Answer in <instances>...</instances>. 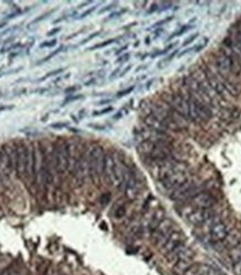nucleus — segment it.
Returning a JSON list of instances; mask_svg holds the SVG:
<instances>
[{"label":"nucleus","mask_w":241,"mask_h":275,"mask_svg":"<svg viewBox=\"0 0 241 275\" xmlns=\"http://www.w3.org/2000/svg\"><path fill=\"white\" fill-rule=\"evenodd\" d=\"M54 11H55V9H53V10L47 11V12H45L44 15H40L39 17H37V18H35L34 20L31 21V24H30V25H34V24H37V22H39V21L44 20V19H46V18H47V17H48V16H49V15H51V14H53Z\"/></svg>","instance_id":"25"},{"label":"nucleus","mask_w":241,"mask_h":275,"mask_svg":"<svg viewBox=\"0 0 241 275\" xmlns=\"http://www.w3.org/2000/svg\"><path fill=\"white\" fill-rule=\"evenodd\" d=\"M173 230H174L173 220L171 218H166L165 217L162 220V223L157 226V228L151 234L152 243L161 248L163 246V244L165 243V240L169 238V236H170Z\"/></svg>","instance_id":"5"},{"label":"nucleus","mask_w":241,"mask_h":275,"mask_svg":"<svg viewBox=\"0 0 241 275\" xmlns=\"http://www.w3.org/2000/svg\"><path fill=\"white\" fill-rule=\"evenodd\" d=\"M173 46H174V44H172V45H169V46H167V47L165 48V49H163V51H159L157 53H154V54H152V57H156V56H160V55H163V54H166V53L170 51V49H172V48H173Z\"/></svg>","instance_id":"30"},{"label":"nucleus","mask_w":241,"mask_h":275,"mask_svg":"<svg viewBox=\"0 0 241 275\" xmlns=\"http://www.w3.org/2000/svg\"><path fill=\"white\" fill-rule=\"evenodd\" d=\"M184 243H185V237H184L183 233L179 229H174L169 236V238L165 240L163 246L161 247V250L164 255H167L178 246L184 244Z\"/></svg>","instance_id":"8"},{"label":"nucleus","mask_w":241,"mask_h":275,"mask_svg":"<svg viewBox=\"0 0 241 275\" xmlns=\"http://www.w3.org/2000/svg\"><path fill=\"white\" fill-rule=\"evenodd\" d=\"M79 88H80L79 86H70V87H68V88H66L65 92H66V93H70V92L77 91V90H79Z\"/></svg>","instance_id":"42"},{"label":"nucleus","mask_w":241,"mask_h":275,"mask_svg":"<svg viewBox=\"0 0 241 275\" xmlns=\"http://www.w3.org/2000/svg\"><path fill=\"white\" fill-rule=\"evenodd\" d=\"M186 100H188V105H189V120H191L192 122H206L212 117L211 107L206 106L202 103H199L196 100L190 96L188 92H186Z\"/></svg>","instance_id":"3"},{"label":"nucleus","mask_w":241,"mask_h":275,"mask_svg":"<svg viewBox=\"0 0 241 275\" xmlns=\"http://www.w3.org/2000/svg\"><path fill=\"white\" fill-rule=\"evenodd\" d=\"M176 53H178V51H174L173 53H172V54H171V55H169V56L166 57L165 59H163V63H164V64H163V66H164L165 64H167V63H170V62L173 59V57L176 55ZM163 66H162V67H163Z\"/></svg>","instance_id":"37"},{"label":"nucleus","mask_w":241,"mask_h":275,"mask_svg":"<svg viewBox=\"0 0 241 275\" xmlns=\"http://www.w3.org/2000/svg\"><path fill=\"white\" fill-rule=\"evenodd\" d=\"M126 215V206L125 204H118L114 209V217L117 219L123 218Z\"/></svg>","instance_id":"18"},{"label":"nucleus","mask_w":241,"mask_h":275,"mask_svg":"<svg viewBox=\"0 0 241 275\" xmlns=\"http://www.w3.org/2000/svg\"><path fill=\"white\" fill-rule=\"evenodd\" d=\"M188 181H189V173H188V169H186L185 164L178 162L174 172L160 182L164 190L172 192L174 189H176L178 187H180Z\"/></svg>","instance_id":"4"},{"label":"nucleus","mask_w":241,"mask_h":275,"mask_svg":"<svg viewBox=\"0 0 241 275\" xmlns=\"http://www.w3.org/2000/svg\"><path fill=\"white\" fill-rule=\"evenodd\" d=\"M120 67H118V68H116L115 71H114V72H113V73H112V74H110V80H113L114 77H116V76H117V75H118V73H120Z\"/></svg>","instance_id":"43"},{"label":"nucleus","mask_w":241,"mask_h":275,"mask_svg":"<svg viewBox=\"0 0 241 275\" xmlns=\"http://www.w3.org/2000/svg\"><path fill=\"white\" fill-rule=\"evenodd\" d=\"M110 102H112V100H110V98H106V100H102V101H100L97 104H98V105H105V104H110Z\"/></svg>","instance_id":"44"},{"label":"nucleus","mask_w":241,"mask_h":275,"mask_svg":"<svg viewBox=\"0 0 241 275\" xmlns=\"http://www.w3.org/2000/svg\"><path fill=\"white\" fill-rule=\"evenodd\" d=\"M165 218V210L163 208H159L154 210V213H152L150 219L146 224V230L150 233V235L157 228V226L162 223V220Z\"/></svg>","instance_id":"13"},{"label":"nucleus","mask_w":241,"mask_h":275,"mask_svg":"<svg viewBox=\"0 0 241 275\" xmlns=\"http://www.w3.org/2000/svg\"><path fill=\"white\" fill-rule=\"evenodd\" d=\"M232 271L236 275H241V260L233 263V267H232Z\"/></svg>","instance_id":"27"},{"label":"nucleus","mask_w":241,"mask_h":275,"mask_svg":"<svg viewBox=\"0 0 241 275\" xmlns=\"http://www.w3.org/2000/svg\"><path fill=\"white\" fill-rule=\"evenodd\" d=\"M88 127H93V129H96V130H105V127H103V125H97V124H88Z\"/></svg>","instance_id":"41"},{"label":"nucleus","mask_w":241,"mask_h":275,"mask_svg":"<svg viewBox=\"0 0 241 275\" xmlns=\"http://www.w3.org/2000/svg\"><path fill=\"white\" fill-rule=\"evenodd\" d=\"M212 217H214V215H213V211L211 209L194 208L189 213V215L185 217V219L186 221L190 225H192V226L200 227V226H202L206 221H208Z\"/></svg>","instance_id":"6"},{"label":"nucleus","mask_w":241,"mask_h":275,"mask_svg":"<svg viewBox=\"0 0 241 275\" xmlns=\"http://www.w3.org/2000/svg\"><path fill=\"white\" fill-rule=\"evenodd\" d=\"M198 36H199V34H194V35L190 36L189 38H186L185 41H184V43H183V46L189 45V44H191V43H192L193 41H196V38H198Z\"/></svg>","instance_id":"34"},{"label":"nucleus","mask_w":241,"mask_h":275,"mask_svg":"<svg viewBox=\"0 0 241 275\" xmlns=\"http://www.w3.org/2000/svg\"><path fill=\"white\" fill-rule=\"evenodd\" d=\"M100 35V31H96V33H93L92 35H89L87 38H85V39H83V41H80V44L82 45H84V44H86V43H88L89 41H92V39H94L95 37H97V36Z\"/></svg>","instance_id":"31"},{"label":"nucleus","mask_w":241,"mask_h":275,"mask_svg":"<svg viewBox=\"0 0 241 275\" xmlns=\"http://www.w3.org/2000/svg\"><path fill=\"white\" fill-rule=\"evenodd\" d=\"M134 91V86H130L127 87V88H125V90H122V91L117 92V94H116V97H123V96H126V95H128L130 93H132V92Z\"/></svg>","instance_id":"26"},{"label":"nucleus","mask_w":241,"mask_h":275,"mask_svg":"<svg viewBox=\"0 0 241 275\" xmlns=\"http://www.w3.org/2000/svg\"><path fill=\"white\" fill-rule=\"evenodd\" d=\"M146 65H144V66H140V67H137V69H136V72H140V71H142L143 68H146Z\"/></svg>","instance_id":"52"},{"label":"nucleus","mask_w":241,"mask_h":275,"mask_svg":"<svg viewBox=\"0 0 241 275\" xmlns=\"http://www.w3.org/2000/svg\"><path fill=\"white\" fill-rule=\"evenodd\" d=\"M191 28H193V26H189V25H184V26H182L181 27L180 29L179 30H176L175 33H173L172 35L167 38V41H171V39H173V38H175V37H179V36H181V35H183L185 31H188L189 29H191Z\"/></svg>","instance_id":"19"},{"label":"nucleus","mask_w":241,"mask_h":275,"mask_svg":"<svg viewBox=\"0 0 241 275\" xmlns=\"http://www.w3.org/2000/svg\"><path fill=\"white\" fill-rule=\"evenodd\" d=\"M6 25H7V22H6V21H2V22H0V28H2V27H5Z\"/></svg>","instance_id":"53"},{"label":"nucleus","mask_w":241,"mask_h":275,"mask_svg":"<svg viewBox=\"0 0 241 275\" xmlns=\"http://www.w3.org/2000/svg\"><path fill=\"white\" fill-rule=\"evenodd\" d=\"M143 124L146 127L151 129L152 131H155L157 133H162V134H167V129L163 123L159 121L155 117H153L152 114H147L143 117Z\"/></svg>","instance_id":"12"},{"label":"nucleus","mask_w":241,"mask_h":275,"mask_svg":"<svg viewBox=\"0 0 241 275\" xmlns=\"http://www.w3.org/2000/svg\"><path fill=\"white\" fill-rule=\"evenodd\" d=\"M53 161L57 177H61L69 170V147L68 140L58 138L53 142Z\"/></svg>","instance_id":"1"},{"label":"nucleus","mask_w":241,"mask_h":275,"mask_svg":"<svg viewBox=\"0 0 241 275\" xmlns=\"http://www.w3.org/2000/svg\"><path fill=\"white\" fill-rule=\"evenodd\" d=\"M116 6V4H112V5L107 6V7H105V8H103V9H100V14H104V12H106V11L110 10V9H113L114 7Z\"/></svg>","instance_id":"39"},{"label":"nucleus","mask_w":241,"mask_h":275,"mask_svg":"<svg viewBox=\"0 0 241 275\" xmlns=\"http://www.w3.org/2000/svg\"><path fill=\"white\" fill-rule=\"evenodd\" d=\"M127 47H128V45H125V46H123V47H120V49H118V51H116V55H120V54H122L123 51H126V49H127Z\"/></svg>","instance_id":"45"},{"label":"nucleus","mask_w":241,"mask_h":275,"mask_svg":"<svg viewBox=\"0 0 241 275\" xmlns=\"http://www.w3.org/2000/svg\"><path fill=\"white\" fill-rule=\"evenodd\" d=\"M106 152L100 144H92L88 163V178L94 185H98L103 177Z\"/></svg>","instance_id":"2"},{"label":"nucleus","mask_w":241,"mask_h":275,"mask_svg":"<svg viewBox=\"0 0 241 275\" xmlns=\"http://www.w3.org/2000/svg\"><path fill=\"white\" fill-rule=\"evenodd\" d=\"M192 265V260H179L173 264L172 271L176 275H183Z\"/></svg>","instance_id":"15"},{"label":"nucleus","mask_w":241,"mask_h":275,"mask_svg":"<svg viewBox=\"0 0 241 275\" xmlns=\"http://www.w3.org/2000/svg\"><path fill=\"white\" fill-rule=\"evenodd\" d=\"M126 9H123V10H120V11H117V12H113V14H110V17H107L106 18V20H108V19H112V18H115V17H120V15H123L124 12H126Z\"/></svg>","instance_id":"35"},{"label":"nucleus","mask_w":241,"mask_h":275,"mask_svg":"<svg viewBox=\"0 0 241 275\" xmlns=\"http://www.w3.org/2000/svg\"><path fill=\"white\" fill-rule=\"evenodd\" d=\"M96 8H97L96 6H95V7H92V8H89L88 10H86L85 12H83V14H82V15H80L79 17H77V19H83V18H85V17H87V16H89L90 14L93 12V11L95 10Z\"/></svg>","instance_id":"33"},{"label":"nucleus","mask_w":241,"mask_h":275,"mask_svg":"<svg viewBox=\"0 0 241 275\" xmlns=\"http://www.w3.org/2000/svg\"><path fill=\"white\" fill-rule=\"evenodd\" d=\"M163 31V29L162 28H160V29H157V30H155V36H154V38H156V37H159L160 36V33H162Z\"/></svg>","instance_id":"49"},{"label":"nucleus","mask_w":241,"mask_h":275,"mask_svg":"<svg viewBox=\"0 0 241 275\" xmlns=\"http://www.w3.org/2000/svg\"><path fill=\"white\" fill-rule=\"evenodd\" d=\"M64 72V68H57V69H55V71H51V72H48L46 75H44V76H41L39 78V80H37V83H40V82H44L46 81L48 77H51V76H55V75H57V74H59V73H63Z\"/></svg>","instance_id":"21"},{"label":"nucleus","mask_w":241,"mask_h":275,"mask_svg":"<svg viewBox=\"0 0 241 275\" xmlns=\"http://www.w3.org/2000/svg\"><path fill=\"white\" fill-rule=\"evenodd\" d=\"M206 43H208V38H204V39H203V44H200L199 46H196V51H200L201 49H203V48L206 47Z\"/></svg>","instance_id":"40"},{"label":"nucleus","mask_w":241,"mask_h":275,"mask_svg":"<svg viewBox=\"0 0 241 275\" xmlns=\"http://www.w3.org/2000/svg\"><path fill=\"white\" fill-rule=\"evenodd\" d=\"M240 243H241V232L237 228L232 229L230 232H228L227 237L223 240V245H224V247L229 248V250L233 248L235 246H237V245L240 244Z\"/></svg>","instance_id":"14"},{"label":"nucleus","mask_w":241,"mask_h":275,"mask_svg":"<svg viewBox=\"0 0 241 275\" xmlns=\"http://www.w3.org/2000/svg\"><path fill=\"white\" fill-rule=\"evenodd\" d=\"M84 113H85V110H80L79 111V119H83V117H85V114H84Z\"/></svg>","instance_id":"50"},{"label":"nucleus","mask_w":241,"mask_h":275,"mask_svg":"<svg viewBox=\"0 0 241 275\" xmlns=\"http://www.w3.org/2000/svg\"><path fill=\"white\" fill-rule=\"evenodd\" d=\"M128 58H130V54H128V53H125L124 55H122L120 57L117 58L116 63H124V62L128 61Z\"/></svg>","instance_id":"36"},{"label":"nucleus","mask_w":241,"mask_h":275,"mask_svg":"<svg viewBox=\"0 0 241 275\" xmlns=\"http://www.w3.org/2000/svg\"><path fill=\"white\" fill-rule=\"evenodd\" d=\"M123 117V111H120L116 115H114V119L117 120V119H120V117Z\"/></svg>","instance_id":"48"},{"label":"nucleus","mask_w":241,"mask_h":275,"mask_svg":"<svg viewBox=\"0 0 241 275\" xmlns=\"http://www.w3.org/2000/svg\"><path fill=\"white\" fill-rule=\"evenodd\" d=\"M196 194H198L196 191V186L190 181H188L180 187H178L176 189H174L172 192H170V198L172 200L179 201V200H184L190 196L192 198Z\"/></svg>","instance_id":"9"},{"label":"nucleus","mask_w":241,"mask_h":275,"mask_svg":"<svg viewBox=\"0 0 241 275\" xmlns=\"http://www.w3.org/2000/svg\"><path fill=\"white\" fill-rule=\"evenodd\" d=\"M68 127V122H55L50 124V127L53 129H64Z\"/></svg>","instance_id":"29"},{"label":"nucleus","mask_w":241,"mask_h":275,"mask_svg":"<svg viewBox=\"0 0 241 275\" xmlns=\"http://www.w3.org/2000/svg\"><path fill=\"white\" fill-rule=\"evenodd\" d=\"M61 30V27H56V28H53L50 31H48V34H47V36L48 37H51V36H55L57 33H59V31Z\"/></svg>","instance_id":"38"},{"label":"nucleus","mask_w":241,"mask_h":275,"mask_svg":"<svg viewBox=\"0 0 241 275\" xmlns=\"http://www.w3.org/2000/svg\"><path fill=\"white\" fill-rule=\"evenodd\" d=\"M115 41H116V39H108V41H103V43H100V44H96V45L92 46V47H89V48H88V51H94V49L103 48V47H106V46L110 45V44H113V43H115Z\"/></svg>","instance_id":"23"},{"label":"nucleus","mask_w":241,"mask_h":275,"mask_svg":"<svg viewBox=\"0 0 241 275\" xmlns=\"http://www.w3.org/2000/svg\"><path fill=\"white\" fill-rule=\"evenodd\" d=\"M56 43H57V41L56 39H51V41H44V43H41L39 45L40 48H47V47H53V46L56 45Z\"/></svg>","instance_id":"28"},{"label":"nucleus","mask_w":241,"mask_h":275,"mask_svg":"<svg viewBox=\"0 0 241 275\" xmlns=\"http://www.w3.org/2000/svg\"><path fill=\"white\" fill-rule=\"evenodd\" d=\"M208 265L206 264H192L190 268L183 275H202L206 272Z\"/></svg>","instance_id":"16"},{"label":"nucleus","mask_w":241,"mask_h":275,"mask_svg":"<svg viewBox=\"0 0 241 275\" xmlns=\"http://www.w3.org/2000/svg\"><path fill=\"white\" fill-rule=\"evenodd\" d=\"M173 19V17H167V18H164L163 20H160L157 21V22H155L154 25H153V27H151V28H156V27H161L162 25H164L165 22H167V21H170Z\"/></svg>","instance_id":"32"},{"label":"nucleus","mask_w":241,"mask_h":275,"mask_svg":"<svg viewBox=\"0 0 241 275\" xmlns=\"http://www.w3.org/2000/svg\"><path fill=\"white\" fill-rule=\"evenodd\" d=\"M82 98H84V95H82V94H78V95H68V96H66L65 100L63 101V103H61V106H65L67 103L74 102V101H77V100H82Z\"/></svg>","instance_id":"22"},{"label":"nucleus","mask_w":241,"mask_h":275,"mask_svg":"<svg viewBox=\"0 0 241 275\" xmlns=\"http://www.w3.org/2000/svg\"><path fill=\"white\" fill-rule=\"evenodd\" d=\"M131 68H132V66H131V65H128V66L126 67V68H124V71L122 72V73H120V76H124V75H125L126 73H127V72L130 71Z\"/></svg>","instance_id":"47"},{"label":"nucleus","mask_w":241,"mask_h":275,"mask_svg":"<svg viewBox=\"0 0 241 275\" xmlns=\"http://www.w3.org/2000/svg\"><path fill=\"white\" fill-rule=\"evenodd\" d=\"M220 275H223V274H220Z\"/></svg>","instance_id":"54"},{"label":"nucleus","mask_w":241,"mask_h":275,"mask_svg":"<svg viewBox=\"0 0 241 275\" xmlns=\"http://www.w3.org/2000/svg\"><path fill=\"white\" fill-rule=\"evenodd\" d=\"M229 257H230L233 263H236V262L241 260V243L229 250Z\"/></svg>","instance_id":"17"},{"label":"nucleus","mask_w":241,"mask_h":275,"mask_svg":"<svg viewBox=\"0 0 241 275\" xmlns=\"http://www.w3.org/2000/svg\"><path fill=\"white\" fill-rule=\"evenodd\" d=\"M113 110H114L113 106H107V107H105V109H103V110H100V111H94V112H93V117H100V115L108 114V113H110Z\"/></svg>","instance_id":"24"},{"label":"nucleus","mask_w":241,"mask_h":275,"mask_svg":"<svg viewBox=\"0 0 241 275\" xmlns=\"http://www.w3.org/2000/svg\"><path fill=\"white\" fill-rule=\"evenodd\" d=\"M11 109H14V105H10V106L1 105V106H0V112H1V111H5V110H11Z\"/></svg>","instance_id":"46"},{"label":"nucleus","mask_w":241,"mask_h":275,"mask_svg":"<svg viewBox=\"0 0 241 275\" xmlns=\"http://www.w3.org/2000/svg\"><path fill=\"white\" fill-rule=\"evenodd\" d=\"M216 73L222 78L228 80V76L232 73V61L223 53H219L216 57Z\"/></svg>","instance_id":"10"},{"label":"nucleus","mask_w":241,"mask_h":275,"mask_svg":"<svg viewBox=\"0 0 241 275\" xmlns=\"http://www.w3.org/2000/svg\"><path fill=\"white\" fill-rule=\"evenodd\" d=\"M63 49H64V46H60L59 48H57V49H56V51H53L51 54H49V55H47V56H46V57H44L43 59H40L39 62H37V63H36V65H40V64H43V63H46V62H48V61H49V59H51L53 57H55L56 55L58 54V53H60V51H63Z\"/></svg>","instance_id":"20"},{"label":"nucleus","mask_w":241,"mask_h":275,"mask_svg":"<svg viewBox=\"0 0 241 275\" xmlns=\"http://www.w3.org/2000/svg\"><path fill=\"white\" fill-rule=\"evenodd\" d=\"M228 232H229L228 227H227V225L224 223L216 221L209 230V234H210V238L212 242L220 243V242H223V240L227 237Z\"/></svg>","instance_id":"11"},{"label":"nucleus","mask_w":241,"mask_h":275,"mask_svg":"<svg viewBox=\"0 0 241 275\" xmlns=\"http://www.w3.org/2000/svg\"><path fill=\"white\" fill-rule=\"evenodd\" d=\"M216 204L214 197L208 191H199L191 198V206L198 209H211Z\"/></svg>","instance_id":"7"},{"label":"nucleus","mask_w":241,"mask_h":275,"mask_svg":"<svg viewBox=\"0 0 241 275\" xmlns=\"http://www.w3.org/2000/svg\"><path fill=\"white\" fill-rule=\"evenodd\" d=\"M68 130H69V131H71V132H74V133L80 132L79 130H77V129H74V127H68Z\"/></svg>","instance_id":"51"}]
</instances>
